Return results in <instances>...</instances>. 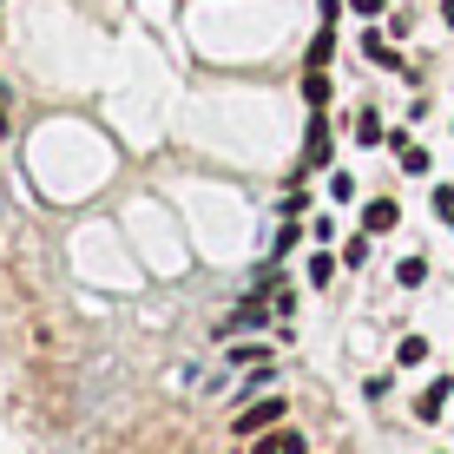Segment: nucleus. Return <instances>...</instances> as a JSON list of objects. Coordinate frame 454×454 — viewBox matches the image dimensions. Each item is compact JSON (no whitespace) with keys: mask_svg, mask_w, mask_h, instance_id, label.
Returning <instances> with one entry per match:
<instances>
[{"mask_svg":"<svg viewBox=\"0 0 454 454\" xmlns=\"http://www.w3.org/2000/svg\"><path fill=\"white\" fill-rule=\"evenodd\" d=\"M349 7H356V13H369V20H375V13H382L388 0H349Z\"/></svg>","mask_w":454,"mask_h":454,"instance_id":"nucleus-15","label":"nucleus"},{"mask_svg":"<svg viewBox=\"0 0 454 454\" xmlns=\"http://www.w3.org/2000/svg\"><path fill=\"white\" fill-rule=\"evenodd\" d=\"M395 277H402V284H409V290H415V284H421V277H428V263H421V257H409V263H402V270H395Z\"/></svg>","mask_w":454,"mask_h":454,"instance_id":"nucleus-13","label":"nucleus"},{"mask_svg":"<svg viewBox=\"0 0 454 454\" xmlns=\"http://www.w3.org/2000/svg\"><path fill=\"white\" fill-rule=\"evenodd\" d=\"M363 53L375 59V67H395V53H388V40H382V34H369V40H363Z\"/></svg>","mask_w":454,"mask_h":454,"instance_id":"nucleus-10","label":"nucleus"},{"mask_svg":"<svg viewBox=\"0 0 454 454\" xmlns=\"http://www.w3.org/2000/svg\"><path fill=\"white\" fill-rule=\"evenodd\" d=\"M330 277H336V257H330V250H317V257H309V284H330Z\"/></svg>","mask_w":454,"mask_h":454,"instance_id":"nucleus-7","label":"nucleus"},{"mask_svg":"<svg viewBox=\"0 0 454 454\" xmlns=\"http://www.w3.org/2000/svg\"><path fill=\"white\" fill-rule=\"evenodd\" d=\"M330 198H336V205H349V198H356V178H349V171H336V178H330Z\"/></svg>","mask_w":454,"mask_h":454,"instance_id":"nucleus-12","label":"nucleus"},{"mask_svg":"<svg viewBox=\"0 0 454 454\" xmlns=\"http://www.w3.org/2000/svg\"><path fill=\"white\" fill-rule=\"evenodd\" d=\"M402 171H415V178H421V171H428V152L409 145V152H402Z\"/></svg>","mask_w":454,"mask_h":454,"instance_id":"nucleus-14","label":"nucleus"},{"mask_svg":"<svg viewBox=\"0 0 454 454\" xmlns=\"http://www.w3.org/2000/svg\"><path fill=\"white\" fill-rule=\"evenodd\" d=\"M250 454H290V428H284V434H257Z\"/></svg>","mask_w":454,"mask_h":454,"instance_id":"nucleus-6","label":"nucleus"},{"mask_svg":"<svg viewBox=\"0 0 454 454\" xmlns=\"http://www.w3.org/2000/svg\"><path fill=\"white\" fill-rule=\"evenodd\" d=\"M303 99H309V106H330V80H323V73H309V80H303Z\"/></svg>","mask_w":454,"mask_h":454,"instance_id":"nucleus-9","label":"nucleus"},{"mask_svg":"<svg viewBox=\"0 0 454 454\" xmlns=\"http://www.w3.org/2000/svg\"><path fill=\"white\" fill-rule=\"evenodd\" d=\"M284 415H290L284 395H263V402H250V409H238V421H231V428H238L244 442H257V434H270V421H284Z\"/></svg>","mask_w":454,"mask_h":454,"instance_id":"nucleus-1","label":"nucleus"},{"mask_svg":"<svg viewBox=\"0 0 454 454\" xmlns=\"http://www.w3.org/2000/svg\"><path fill=\"white\" fill-rule=\"evenodd\" d=\"M442 20H448V27H454V0H442Z\"/></svg>","mask_w":454,"mask_h":454,"instance_id":"nucleus-16","label":"nucleus"},{"mask_svg":"<svg viewBox=\"0 0 454 454\" xmlns=\"http://www.w3.org/2000/svg\"><path fill=\"white\" fill-rule=\"evenodd\" d=\"M330 53H336V34L323 27V34H317V46H309V67H330Z\"/></svg>","mask_w":454,"mask_h":454,"instance_id":"nucleus-8","label":"nucleus"},{"mask_svg":"<svg viewBox=\"0 0 454 454\" xmlns=\"http://www.w3.org/2000/svg\"><path fill=\"white\" fill-rule=\"evenodd\" d=\"M375 138H382V113H363L356 119V145H375Z\"/></svg>","mask_w":454,"mask_h":454,"instance_id":"nucleus-5","label":"nucleus"},{"mask_svg":"<svg viewBox=\"0 0 454 454\" xmlns=\"http://www.w3.org/2000/svg\"><path fill=\"white\" fill-rule=\"evenodd\" d=\"M395 217H402L395 198H369V205H363V231H369V238H382V231H395Z\"/></svg>","mask_w":454,"mask_h":454,"instance_id":"nucleus-2","label":"nucleus"},{"mask_svg":"<svg viewBox=\"0 0 454 454\" xmlns=\"http://www.w3.org/2000/svg\"><path fill=\"white\" fill-rule=\"evenodd\" d=\"M317 165H330V125H309V138H303V171H317Z\"/></svg>","mask_w":454,"mask_h":454,"instance_id":"nucleus-3","label":"nucleus"},{"mask_svg":"<svg viewBox=\"0 0 454 454\" xmlns=\"http://www.w3.org/2000/svg\"><path fill=\"white\" fill-rule=\"evenodd\" d=\"M442 409H448V375H442V382H428V388L415 395V415H421V421H442Z\"/></svg>","mask_w":454,"mask_h":454,"instance_id":"nucleus-4","label":"nucleus"},{"mask_svg":"<svg viewBox=\"0 0 454 454\" xmlns=\"http://www.w3.org/2000/svg\"><path fill=\"white\" fill-rule=\"evenodd\" d=\"M421 356H428V342H421V336H409V342H402V349H395V363H402V369H415Z\"/></svg>","mask_w":454,"mask_h":454,"instance_id":"nucleus-11","label":"nucleus"},{"mask_svg":"<svg viewBox=\"0 0 454 454\" xmlns=\"http://www.w3.org/2000/svg\"><path fill=\"white\" fill-rule=\"evenodd\" d=\"M448 224H454V217H448Z\"/></svg>","mask_w":454,"mask_h":454,"instance_id":"nucleus-17","label":"nucleus"}]
</instances>
